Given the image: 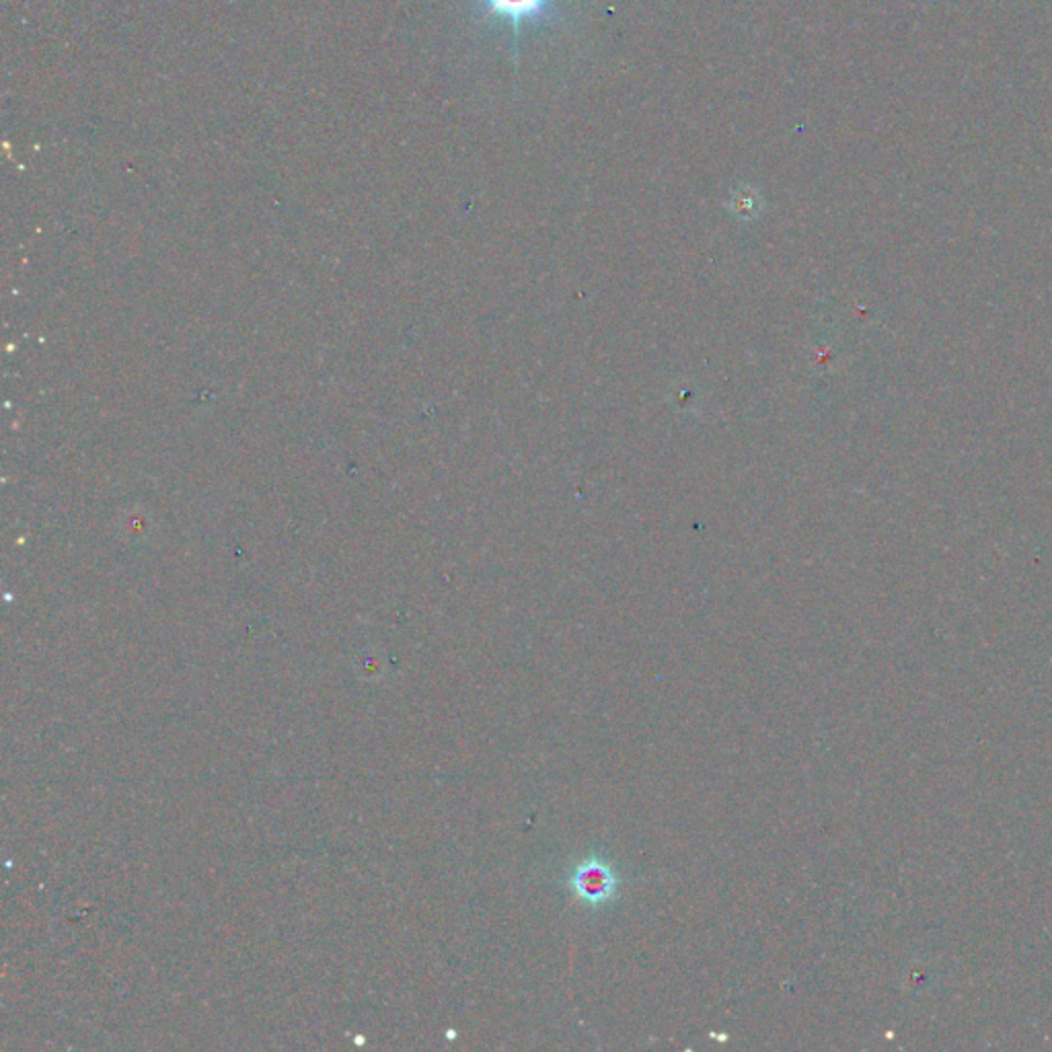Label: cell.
<instances>
[{"mask_svg":"<svg viewBox=\"0 0 1052 1052\" xmlns=\"http://www.w3.org/2000/svg\"><path fill=\"white\" fill-rule=\"evenodd\" d=\"M574 893L591 903V905H603L606 900L613 898L615 888H617V878L611 867H606L598 860H589L586 864L580 865L572 878Z\"/></svg>","mask_w":1052,"mask_h":1052,"instance_id":"obj_1","label":"cell"},{"mask_svg":"<svg viewBox=\"0 0 1052 1052\" xmlns=\"http://www.w3.org/2000/svg\"><path fill=\"white\" fill-rule=\"evenodd\" d=\"M490 15L504 17L514 30V48H519V31L524 21L545 15L551 0H481Z\"/></svg>","mask_w":1052,"mask_h":1052,"instance_id":"obj_2","label":"cell"}]
</instances>
